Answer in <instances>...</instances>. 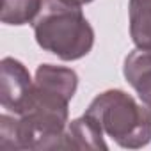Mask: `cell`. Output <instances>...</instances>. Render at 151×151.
I'll return each mask as SVG.
<instances>
[{
	"label": "cell",
	"instance_id": "cell-1",
	"mask_svg": "<svg viewBox=\"0 0 151 151\" xmlns=\"http://www.w3.org/2000/svg\"><path fill=\"white\" fill-rule=\"evenodd\" d=\"M77 86L78 77L73 69L39 66L23 114L0 116V151L57 149L68 126V103Z\"/></svg>",
	"mask_w": 151,
	"mask_h": 151
},
{
	"label": "cell",
	"instance_id": "cell-2",
	"mask_svg": "<svg viewBox=\"0 0 151 151\" xmlns=\"http://www.w3.org/2000/svg\"><path fill=\"white\" fill-rule=\"evenodd\" d=\"M32 25L37 45L62 60L82 59L94 45L91 23L69 0H43Z\"/></svg>",
	"mask_w": 151,
	"mask_h": 151
},
{
	"label": "cell",
	"instance_id": "cell-3",
	"mask_svg": "<svg viewBox=\"0 0 151 151\" xmlns=\"http://www.w3.org/2000/svg\"><path fill=\"white\" fill-rule=\"evenodd\" d=\"M86 116L121 147L137 149L151 142V109L139 105L124 91L112 89L98 94Z\"/></svg>",
	"mask_w": 151,
	"mask_h": 151
},
{
	"label": "cell",
	"instance_id": "cell-4",
	"mask_svg": "<svg viewBox=\"0 0 151 151\" xmlns=\"http://www.w3.org/2000/svg\"><path fill=\"white\" fill-rule=\"evenodd\" d=\"M2 80H0V103L16 116L23 114L34 87L29 69L16 59L6 57L0 64Z\"/></svg>",
	"mask_w": 151,
	"mask_h": 151
},
{
	"label": "cell",
	"instance_id": "cell-5",
	"mask_svg": "<svg viewBox=\"0 0 151 151\" xmlns=\"http://www.w3.org/2000/svg\"><path fill=\"white\" fill-rule=\"evenodd\" d=\"M103 132L89 116L68 123L57 149H107Z\"/></svg>",
	"mask_w": 151,
	"mask_h": 151
},
{
	"label": "cell",
	"instance_id": "cell-6",
	"mask_svg": "<svg viewBox=\"0 0 151 151\" xmlns=\"http://www.w3.org/2000/svg\"><path fill=\"white\" fill-rule=\"evenodd\" d=\"M124 78L146 107L151 109V50L137 48L124 59Z\"/></svg>",
	"mask_w": 151,
	"mask_h": 151
},
{
	"label": "cell",
	"instance_id": "cell-7",
	"mask_svg": "<svg viewBox=\"0 0 151 151\" xmlns=\"http://www.w3.org/2000/svg\"><path fill=\"white\" fill-rule=\"evenodd\" d=\"M130 36L137 48L151 50V0H130Z\"/></svg>",
	"mask_w": 151,
	"mask_h": 151
},
{
	"label": "cell",
	"instance_id": "cell-8",
	"mask_svg": "<svg viewBox=\"0 0 151 151\" xmlns=\"http://www.w3.org/2000/svg\"><path fill=\"white\" fill-rule=\"evenodd\" d=\"M43 0H4L2 22L7 25H25L34 23Z\"/></svg>",
	"mask_w": 151,
	"mask_h": 151
},
{
	"label": "cell",
	"instance_id": "cell-9",
	"mask_svg": "<svg viewBox=\"0 0 151 151\" xmlns=\"http://www.w3.org/2000/svg\"><path fill=\"white\" fill-rule=\"evenodd\" d=\"M71 4H77V6H84V4H89V2H93V0H69Z\"/></svg>",
	"mask_w": 151,
	"mask_h": 151
}]
</instances>
